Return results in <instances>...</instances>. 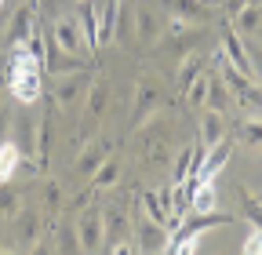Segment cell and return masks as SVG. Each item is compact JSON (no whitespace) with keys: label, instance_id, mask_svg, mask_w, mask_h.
<instances>
[{"label":"cell","instance_id":"1","mask_svg":"<svg viewBox=\"0 0 262 255\" xmlns=\"http://www.w3.org/2000/svg\"><path fill=\"white\" fill-rule=\"evenodd\" d=\"M110 95H113V88H110V80H106V77H91L88 95H84V124H80V139H84V135H91L95 128H98V120L106 117Z\"/></svg>","mask_w":262,"mask_h":255},{"label":"cell","instance_id":"2","mask_svg":"<svg viewBox=\"0 0 262 255\" xmlns=\"http://www.w3.org/2000/svg\"><path fill=\"white\" fill-rule=\"evenodd\" d=\"M102 222H106V251H117V255L139 251L135 244H127V241H131V215H127V211H120V208L113 204V208L102 211Z\"/></svg>","mask_w":262,"mask_h":255},{"label":"cell","instance_id":"3","mask_svg":"<svg viewBox=\"0 0 262 255\" xmlns=\"http://www.w3.org/2000/svg\"><path fill=\"white\" fill-rule=\"evenodd\" d=\"M77 244H80V251H102V248H106V222H102V211L91 208V204H88V211H80V219H77Z\"/></svg>","mask_w":262,"mask_h":255},{"label":"cell","instance_id":"4","mask_svg":"<svg viewBox=\"0 0 262 255\" xmlns=\"http://www.w3.org/2000/svg\"><path fill=\"white\" fill-rule=\"evenodd\" d=\"M160 106V80L157 77H142L135 88V102H131V128H142Z\"/></svg>","mask_w":262,"mask_h":255},{"label":"cell","instance_id":"5","mask_svg":"<svg viewBox=\"0 0 262 255\" xmlns=\"http://www.w3.org/2000/svg\"><path fill=\"white\" fill-rule=\"evenodd\" d=\"M88 84H91V73H88V70L62 73L58 84H55V106H58V110H73V106L80 102V95H88Z\"/></svg>","mask_w":262,"mask_h":255},{"label":"cell","instance_id":"6","mask_svg":"<svg viewBox=\"0 0 262 255\" xmlns=\"http://www.w3.org/2000/svg\"><path fill=\"white\" fill-rule=\"evenodd\" d=\"M73 15H77V22H80L88 55H98V0H77Z\"/></svg>","mask_w":262,"mask_h":255},{"label":"cell","instance_id":"7","mask_svg":"<svg viewBox=\"0 0 262 255\" xmlns=\"http://www.w3.org/2000/svg\"><path fill=\"white\" fill-rule=\"evenodd\" d=\"M110 157H113V142H110V139H95V142H88V146L80 150V157H77V175L91 179L98 168L110 161Z\"/></svg>","mask_w":262,"mask_h":255},{"label":"cell","instance_id":"8","mask_svg":"<svg viewBox=\"0 0 262 255\" xmlns=\"http://www.w3.org/2000/svg\"><path fill=\"white\" fill-rule=\"evenodd\" d=\"M131 241H139L135 244L139 251H164V244H168V226H164V222H153L146 215V219H139V226L131 230Z\"/></svg>","mask_w":262,"mask_h":255},{"label":"cell","instance_id":"9","mask_svg":"<svg viewBox=\"0 0 262 255\" xmlns=\"http://www.w3.org/2000/svg\"><path fill=\"white\" fill-rule=\"evenodd\" d=\"M51 33L58 40L62 51H70V55H84V33H80V22L77 15H62L55 26H51Z\"/></svg>","mask_w":262,"mask_h":255},{"label":"cell","instance_id":"10","mask_svg":"<svg viewBox=\"0 0 262 255\" xmlns=\"http://www.w3.org/2000/svg\"><path fill=\"white\" fill-rule=\"evenodd\" d=\"M229 153H233V142H229V135H226L222 142H215V146L204 150V161H201V182H215V179H219V172L229 164Z\"/></svg>","mask_w":262,"mask_h":255},{"label":"cell","instance_id":"11","mask_svg":"<svg viewBox=\"0 0 262 255\" xmlns=\"http://www.w3.org/2000/svg\"><path fill=\"white\" fill-rule=\"evenodd\" d=\"M37 26H40V18H37V11H33L29 4L26 8H18L15 15H11V26H8V48H15V44H26L33 33H37Z\"/></svg>","mask_w":262,"mask_h":255},{"label":"cell","instance_id":"12","mask_svg":"<svg viewBox=\"0 0 262 255\" xmlns=\"http://www.w3.org/2000/svg\"><path fill=\"white\" fill-rule=\"evenodd\" d=\"M40 230H44V211H18L15 215V237H18V244L22 248H33L40 241Z\"/></svg>","mask_w":262,"mask_h":255},{"label":"cell","instance_id":"13","mask_svg":"<svg viewBox=\"0 0 262 255\" xmlns=\"http://www.w3.org/2000/svg\"><path fill=\"white\" fill-rule=\"evenodd\" d=\"M120 8H124V0H98V48H106L113 40Z\"/></svg>","mask_w":262,"mask_h":255},{"label":"cell","instance_id":"14","mask_svg":"<svg viewBox=\"0 0 262 255\" xmlns=\"http://www.w3.org/2000/svg\"><path fill=\"white\" fill-rule=\"evenodd\" d=\"M164 8H168L175 18H186V22H193V26L211 22V11L204 8V0H164Z\"/></svg>","mask_w":262,"mask_h":255},{"label":"cell","instance_id":"15","mask_svg":"<svg viewBox=\"0 0 262 255\" xmlns=\"http://www.w3.org/2000/svg\"><path fill=\"white\" fill-rule=\"evenodd\" d=\"M168 139H164L160 132H153L149 128V120H146V142H142V161H146V168H160L164 161H168Z\"/></svg>","mask_w":262,"mask_h":255},{"label":"cell","instance_id":"16","mask_svg":"<svg viewBox=\"0 0 262 255\" xmlns=\"http://www.w3.org/2000/svg\"><path fill=\"white\" fill-rule=\"evenodd\" d=\"M226 139V113L219 110H201V146H215Z\"/></svg>","mask_w":262,"mask_h":255},{"label":"cell","instance_id":"17","mask_svg":"<svg viewBox=\"0 0 262 255\" xmlns=\"http://www.w3.org/2000/svg\"><path fill=\"white\" fill-rule=\"evenodd\" d=\"M26 164V153H22V146L18 142H11V139H4L0 142V182H11L15 179V172Z\"/></svg>","mask_w":262,"mask_h":255},{"label":"cell","instance_id":"18","mask_svg":"<svg viewBox=\"0 0 262 255\" xmlns=\"http://www.w3.org/2000/svg\"><path fill=\"white\" fill-rule=\"evenodd\" d=\"M208 110H219V113H226L229 106H233V95H229V88H226V80L219 77V70L211 66L208 70V102H204Z\"/></svg>","mask_w":262,"mask_h":255},{"label":"cell","instance_id":"19","mask_svg":"<svg viewBox=\"0 0 262 255\" xmlns=\"http://www.w3.org/2000/svg\"><path fill=\"white\" fill-rule=\"evenodd\" d=\"M229 26H233L241 37H255V29L262 26V4L248 0V4H244V8H241V11L233 15V22H229Z\"/></svg>","mask_w":262,"mask_h":255},{"label":"cell","instance_id":"20","mask_svg":"<svg viewBox=\"0 0 262 255\" xmlns=\"http://www.w3.org/2000/svg\"><path fill=\"white\" fill-rule=\"evenodd\" d=\"M204 70H208V62H204L201 55H186V58H179V73H175V91L182 95V91H186V88H189V84H193L196 77H201Z\"/></svg>","mask_w":262,"mask_h":255},{"label":"cell","instance_id":"21","mask_svg":"<svg viewBox=\"0 0 262 255\" xmlns=\"http://www.w3.org/2000/svg\"><path fill=\"white\" fill-rule=\"evenodd\" d=\"M135 37H139L142 44H157V40L164 37V29H160V22H157L153 11H146V8L135 11Z\"/></svg>","mask_w":262,"mask_h":255},{"label":"cell","instance_id":"22","mask_svg":"<svg viewBox=\"0 0 262 255\" xmlns=\"http://www.w3.org/2000/svg\"><path fill=\"white\" fill-rule=\"evenodd\" d=\"M233 139L248 150H262V120H237Z\"/></svg>","mask_w":262,"mask_h":255},{"label":"cell","instance_id":"23","mask_svg":"<svg viewBox=\"0 0 262 255\" xmlns=\"http://www.w3.org/2000/svg\"><path fill=\"white\" fill-rule=\"evenodd\" d=\"M22 211V194L11 186V182H0V219H11Z\"/></svg>","mask_w":262,"mask_h":255},{"label":"cell","instance_id":"24","mask_svg":"<svg viewBox=\"0 0 262 255\" xmlns=\"http://www.w3.org/2000/svg\"><path fill=\"white\" fill-rule=\"evenodd\" d=\"M117 175H120V161H117V157H110V161L91 175V186H88V189H91V194H98V189H110V186L117 182Z\"/></svg>","mask_w":262,"mask_h":255},{"label":"cell","instance_id":"25","mask_svg":"<svg viewBox=\"0 0 262 255\" xmlns=\"http://www.w3.org/2000/svg\"><path fill=\"white\" fill-rule=\"evenodd\" d=\"M48 153H51V106L44 113V120L37 124V164L48 168Z\"/></svg>","mask_w":262,"mask_h":255},{"label":"cell","instance_id":"26","mask_svg":"<svg viewBox=\"0 0 262 255\" xmlns=\"http://www.w3.org/2000/svg\"><path fill=\"white\" fill-rule=\"evenodd\" d=\"M189 211H215V182H201L189 194Z\"/></svg>","mask_w":262,"mask_h":255},{"label":"cell","instance_id":"27","mask_svg":"<svg viewBox=\"0 0 262 255\" xmlns=\"http://www.w3.org/2000/svg\"><path fill=\"white\" fill-rule=\"evenodd\" d=\"M182 95H186V106H189V110H204V102H208V70L196 77Z\"/></svg>","mask_w":262,"mask_h":255},{"label":"cell","instance_id":"28","mask_svg":"<svg viewBox=\"0 0 262 255\" xmlns=\"http://www.w3.org/2000/svg\"><path fill=\"white\" fill-rule=\"evenodd\" d=\"M66 204V194L58 182H44V215H58Z\"/></svg>","mask_w":262,"mask_h":255},{"label":"cell","instance_id":"29","mask_svg":"<svg viewBox=\"0 0 262 255\" xmlns=\"http://www.w3.org/2000/svg\"><path fill=\"white\" fill-rule=\"evenodd\" d=\"M248 58H251V77L262 84V44H248Z\"/></svg>","mask_w":262,"mask_h":255},{"label":"cell","instance_id":"30","mask_svg":"<svg viewBox=\"0 0 262 255\" xmlns=\"http://www.w3.org/2000/svg\"><path fill=\"white\" fill-rule=\"evenodd\" d=\"M241 251H244V255H258V251H262V230H258V226H251V233H248V241L241 244Z\"/></svg>","mask_w":262,"mask_h":255},{"label":"cell","instance_id":"31","mask_svg":"<svg viewBox=\"0 0 262 255\" xmlns=\"http://www.w3.org/2000/svg\"><path fill=\"white\" fill-rule=\"evenodd\" d=\"M0 88H8V55L0 58Z\"/></svg>","mask_w":262,"mask_h":255},{"label":"cell","instance_id":"32","mask_svg":"<svg viewBox=\"0 0 262 255\" xmlns=\"http://www.w3.org/2000/svg\"><path fill=\"white\" fill-rule=\"evenodd\" d=\"M255 40H258V44H262V26H258V29H255Z\"/></svg>","mask_w":262,"mask_h":255},{"label":"cell","instance_id":"33","mask_svg":"<svg viewBox=\"0 0 262 255\" xmlns=\"http://www.w3.org/2000/svg\"><path fill=\"white\" fill-rule=\"evenodd\" d=\"M0 8H4V0H0Z\"/></svg>","mask_w":262,"mask_h":255},{"label":"cell","instance_id":"34","mask_svg":"<svg viewBox=\"0 0 262 255\" xmlns=\"http://www.w3.org/2000/svg\"><path fill=\"white\" fill-rule=\"evenodd\" d=\"M0 241H4V237H0ZM0 248H4V244H0Z\"/></svg>","mask_w":262,"mask_h":255},{"label":"cell","instance_id":"35","mask_svg":"<svg viewBox=\"0 0 262 255\" xmlns=\"http://www.w3.org/2000/svg\"><path fill=\"white\" fill-rule=\"evenodd\" d=\"M204 4H208V0H204Z\"/></svg>","mask_w":262,"mask_h":255}]
</instances>
